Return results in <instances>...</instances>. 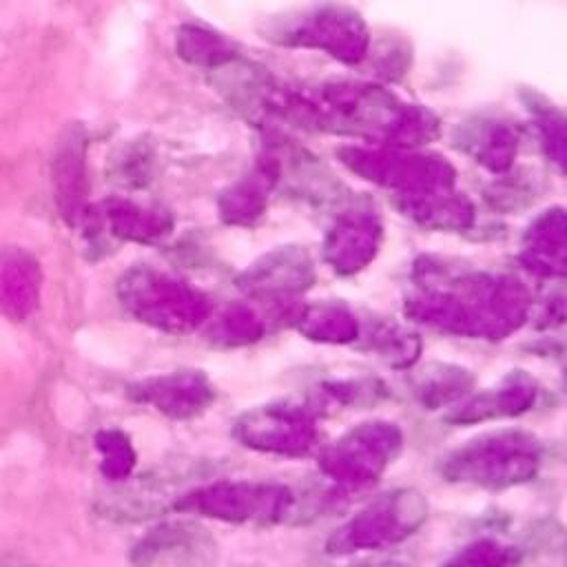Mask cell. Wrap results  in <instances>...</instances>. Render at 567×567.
Listing matches in <instances>:
<instances>
[{"instance_id": "6da1fadb", "label": "cell", "mask_w": 567, "mask_h": 567, "mask_svg": "<svg viewBox=\"0 0 567 567\" xmlns=\"http://www.w3.org/2000/svg\"><path fill=\"white\" fill-rule=\"evenodd\" d=\"M117 297L133 319L166 332H186L204 317V301L195 290L151 266L126 270L117 281Z\"/></svg>"}, {"instance_id": "7a4b0ae2", "label": "cell", "mask_w": 567, "mask_h": 567, "mask_svg": "<svg viewBox=\"0 0 567 567\" xmlns=\"http://www.w3.org/2000/svg\"><path fill=\"white\" fill-rule=\"evenodd\" d=\"M86 133L80 124H69L58 140L51 175L53 193L60 217L75 226L82 221L89 204V177H86Z\"/></svg>"}, {"instance_id": "3957f363", "label": "cell", "mask_w": 567, "mask_h": 567, "mask_svg": "<svg viewBox=\"0 0 567 567\" xmlns=\"http://www.w3.org/2000/svg\"><path fill=\"white\" fill-rule=\"evenodd\" d=\"M80 224H86L89 235L106 230V235L133 244H153L171 230L168 213L120 197L106 199L95 208L89 206Z\"/></svg>"}, {"instance_id": "277c9868", "label": "cell", "mask_w": 567, "mask_h": 567, "mask_svg": "<svg viewBox=\"0 0 567 567\" xmlns=\"http://www.w3.org/2000/svg\"><path fill=\"white\" fill-rule=\"evenodd\" d=\"M128 394L171 419H186L199 412L210 399L206 381L195 372H171L133 383Z\"/></svg>"}, {"instance_id": "5b68a950", "label": "cell", "mask_w": 567, "mask_h": 567, "mask_svg": "<svg viewBox=\"0 0 567 567\" xmlns=\"http://www.w3.org/2000/svg\"><path fill=\"white\" fill-rule=\"evenodd\" d=\"M40 288L38 259L18 246L0 248V310L11 321H24L38 308Z\"/></svg>"}, {"instance_id": "8992f818", "label": "cell", "mask_w": 567, "mask_h": 567, "mask_svg": "<svg viewBox=\"0 0 567 567\" xmlns=\"http://www.w3.org/2000/svg\"><path fill=\"white\" fill-rule=\"evenodd\" d=\"M206 547L202 529L186 523H166L135 543L131 560L137 565L197 563Z\"/></svg>"}, {"instance_id": "52a82bcc", "label": "cell", "mask_w": 567, "mask_h": 567, "mask_svg": "<svg viewBox=\"0 0 567 567\" xmlns=\"http://www.w3.org/2000/svg\"><path fill=\"white\" fill-rule=\"evenodd\" d=\"M155 148L148 137H135L117 146L109 159V175L124 188H142L151 182Z\"/></svg>"}, {"instance_id": "ba28073f", "label": "cell", "mask_w": 567, "mask_h": 567, "mask_svg": "<svg viewBox=\"0 0 567 567\" xmlns=\"http://www.w3.org/2000/svg\"><path fill=\"white\" fill-rule=\"evenodd\" d=\"M95 447L100 452V472L113 483H122L131 476L137 454L126 432L106 427L95 434Z\"/></svg>"}, {"instance_id": "9c48e42d", "label": "cell", "mask_w": 567, "mask_h": 567, "mask_svg": "<svg viewBox=\"0 0 567 567\" xmlns=\"http://www.w3.org/2000/svg\"><path fill=\"white\" fill-rule=\"evenodd\" d=\"M175 49L179 58H184L190 64H202V66H217L230 60V49L228 44L213 31L186 24L177 31L175 38Z\"/></svg>"}]
</instances>
